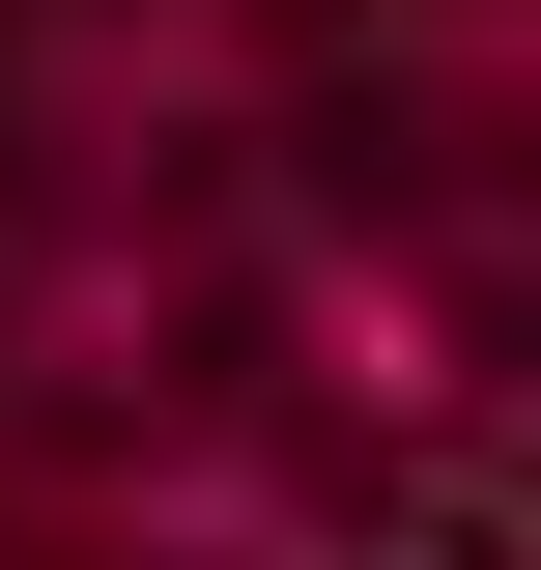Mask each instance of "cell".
Segmentation results:
<instances>
[{"mask_svg":"<svg viewBox=\"0 0 541 570\" xmlns=\"http://www.w3.org/2000/svg\"><path fill=\"white\" fill-rule=\"evenodd\" d=\"M371 570H513V485H484V456H427V485H400V542H371Z\"/></svg>","mask_w":541,"mask_h":570,"instance_id":"cell-1","label":"cell"}]
</instances>
